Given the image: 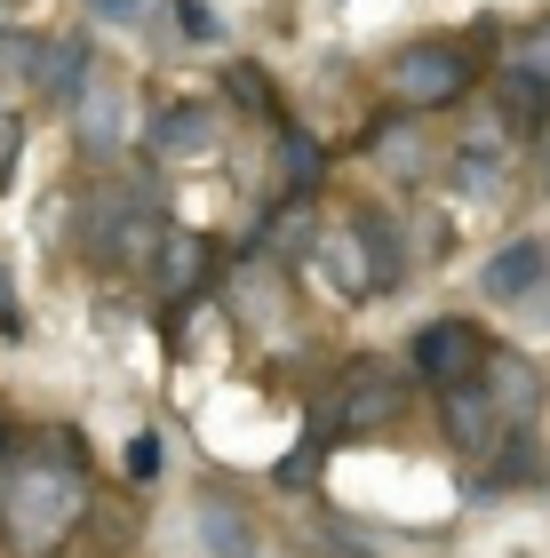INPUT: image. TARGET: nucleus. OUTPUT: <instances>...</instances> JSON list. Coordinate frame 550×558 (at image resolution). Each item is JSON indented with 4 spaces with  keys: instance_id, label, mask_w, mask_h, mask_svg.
I'll list each match as a JSON object with an SVG mask.
<instances>
[{
    "instance_id": "f257e3e1",
    "label": "nucleus",
    "mask_w": 550,
    "mask_h": 558,
    "mask_svg": "<svg viewBox=\"0 0 550 558\" xmlns=\"http://www.w3.org/2000/svg\"><path fill=\"white\" fill-rule=\"evenodd\" d=\"M479 88V57H470L463 40H407V48H391L383 57V96L399 112H447V105H463V96Z\"/></svg>"
},
{
    "instance_id": "f03ea898",
    "label": "nucleus",
    "mask_w": 550,
    "mask_h": 558,
    "mask_svg": "<svg viewBox=\"0 0 550 558\" xmlns=\"http://www.w3.org/2000/svg\"><path fill=\"white\" fill-rule=\"evenodd\" d=\"M399 415H407V375H391L383 360H352L319 391L311 430L319 439H359V430H391Z\"/></svg>"
},
{
    "instance_id": "7ed1b4c3",
    "label": "nucleus",
    "mask_w": 550,
    "mask_h": 558,
    "mask_svg": "<svg viewBox=\"0 0 550 558\" xmlns=\"http://www.w3.org/2000/svg\"><path fill=\"white\" fill-rule=\"evenodd\" d=\"M72 519H81V478L72 471H16L0 487V535H16V543H48Z\"/></svg>"
},
{
    "instance_id": "20e7f679",
    "label": "nucleus",
    "mask_w": 550,
    "mask_h": 558,
    "mask_svg": "<svg viewBox=\"0 0 550 558\" xmlns=\"http://www.w3.org/2000/svg\"><path fill=\"white\" fill-rule=\"evenodd\" d=\"M487 360V327L479 319H431L415 336V384H431V391H455L470 384Z\"/></svg>"
},
{
    "instance_id": "39448f33",
    "label": "nucleus",
    "mask_w": 550,
    "mask_h": 558,
    "mask_svg": "<svg viewBox=\"0 0 550 558\" xmlns=\"http://www.w3.org/2000/svg\"><path fill=\"white\" fill-rule=\"evenodd\" d=\"M367 160L391 175V184H423V175H431V129H423V112H375L367 120Z\"/></svg>"
},
{
    "instance_id": "423d86ee",
    "label": "nucleus",
    "mask_w": 550,
    "mask_h": 558,
    "mask_svg": "<svg viewBox=\"0 0 550 558\" xmlns=\"http://www.w3.org/2000/svg\"><path fill=\"white\" fill-rule=\"evenodd\" d=\"M479 391H487V408L503 415V423H535V408H542V375H535L527 351H494V343H487Z\"/></svg>"
},
{
    "instance_id": "0eeeda50",
    "label": "nucleus",
    "mask_w": 550,
    "mask_h": 558,
    "mask_svg": "<svg viewBox=\"0 0 550 558\" xmlns=\"http://www.w3.org/2000/svg\"><path fill=\"white\" fill-rule=\"evenodd\" d=\"M439 423H447V447H463V454H487V447L511 430L503 415L487 408L479 375H470V384H455V391H439Z\"/></svg>"
},
{
    "instance_id": "6e6552de",
    "label": "nucleus",
    "mask_w": 550,
    "mask_h": 558,
    "mask_svg": "<svg viewBox=\"0 0 550 558\" xmlns=\"http://www.w3.org/2000/svg\"><path fill=\"white\" fill-rule=\"evenodd\" d=\"M216 136H223L216 105H168L152 120V160H199V151H216Z\"/></svg>"
},
{
    "instance_id": "1a4fd4ad",
    "label": "nucleus",
    "mask_w": 550,
    "mask_h": 558,
    "mask_svg": "<svg viewBox=\"0 0 550 558\" xmlns=\"http://www.w3.org/2000/svg\"><path fill=\"white\" fill-rule=\"evenodd\" d=\"M96 72V40H81V33H57L33 57V88L48 96V105H72V96H81V81Z\"/></svg>"
},
{
    "instance_id": "9d476101",
    "label": "nucleus",
    "mask_w": 550,
    "mask_h": 558,
    "mask_svg": "<svg viewBox=\"0 0 550 558\" xmlns=\"http://www.w3.org/2000/svg\"><path fill=\"white\" fill-rule=\"evenodd\" d=\"M152 247H160V295H176V303H192V295H208L216 247L199 240V232H160Z\"/></svg>"
},
{
    "instance_id": "9b49d317",
    "label": "nucleus",
    "mask_w": 550,
    "mask_h": 558,
    "mask_svg": "<svg viewBox=\"0 0 550 558\" xmlns=\"http://www.w3.org/2000/svg\"><path fill=\"white\" fill-rule=\"evenodd\" d=\"M542 279H550V247H542V240H511L503 256L487 264V295H494V303H527Z\"/></svg>"
},
{
    "instance_id": "f8f14e48",
    "label": "nucleus",
    "mask_w": 550,
    "mask_h": 558,
    "mask_svg": "<svg viewBox=\"0 0 550 558\" xmlns=\"http://www.w3.org/2000/svg\"><path fill=\"white\" fill-rule=\"evenodd\" d=\"M72 112H81V144H88V151H112V144H120V129H129V96H120V81L105 88L96 72L81 81V96H72Z\"/></svg>"
},
{
    "instance_id": "ddd939ff",
    "label": "nucleus",
    "mask_w": 550,
    "mask_h": 558,
    "mask_svg": "<svg viewBox=\"0 0 550 558\" xmlns=\"http://www.w3.org/2000/svg\"><path fill=\"white\" fill-rule=\"evenodd\" d=\"M352 240H359V271H367V288H391V279H399V223H391V216H375V208H359V216H352Z\"/></svg>"
},
{
    "instance_id": "4468645a",
    "label": "nucleus",
    "mask_w": 550,
    "mask_h": 558,
    "mask_svg": "<svg viewBox=\"0 0 550 558\" xmlns=\"http://www.w3.org/2000/svg\"><path fill=\"white\" fill-rule=\"evenodd\" d=\"M280 160H288V199H311L319 184H328V144H319V136L280 129Z\"/></svg>"
},
{
    "instance_id": "2eb2a0df",
    "label": "nucleus",
    "mask_w": 550,
    "mask_h": 558,
    "mask_svg": "<svg viewBox=\"0 0 550 558\" xmlns=\"http://www.w3.org/2000/svg\"><path fill=\"white\" fill-rule=\"evenodd\" d=\"M494 96L511 105V120H550V88L535 81L527 64H503V72H494Z\"/></svg>"
},
{
    "instance_id": "dca6fc26",
    "label": "nucleus",
    "mask_w": 550,
    "mask_h": 558,
    "mask_svg": "<svg viewBox=\"0 0 550 558\" xmlns=\"http://www.w3.org/2000/svg\"><path fill=\"white\" fill-rule=\"evenodd\" d=\"M199 526H208V543H216L223 558H240V550H247V526L232 519V502H199Z\"/></svg>"
},
{
    "instance_id": "f3484780",
    "label": "nucleus",
    "mask_w": 550,
    "mask_h": 558,
    "mask_svg": "<svg viewBox=\"0 0 550 558\" xmlns=\"http://www.w3.org/2000/svg\"><path fill=\"white\" fill-rule=\"evenodd\" d=\"M232 96H247V112L280 120V88L264 81V64H232Z\"/></svg>"
},
{
    "instance_id": "a211bd4d",
    "label": "nucleus",
    "mask_w": 550,
    "mask_h": 558,
    "mask_svg": "<svg viewBox=\"0 0 550 558\" xmlns=\"http://www.w3.org/2000/svg\"><path fill=\"white\" fill-rule=\"evenodd\" d=\"M511 64H527V72H535V81L550 88V24H542V33H527V40H518V48H511Z\"/></svg>"
},
{
    "instance_id": "6ab92c4d",
    "label": "nucleus",
    "mask_w": 550,
    "mask_h": 558,
    "mask_svg": "<svg viewBox=\"0 0 550 558\" xmlns=\"http://www.w3.org/2000/svg\"><path fill=\"white\" fill-rule=\"evenodd\" d=\"M176 16H184V33H192V40H223V24H216L208 0H176Z\"/></svg>"
},
{
    "instance_id": "aec40b11",
    "label": "nucleus",
    "mask_w": 550,
    "mask_h": 558,
    "mask_svg": "<svg viewBox=\"0 0 550 558\" xmlns=\"http://www.w3.org/2000/svg\"><path fill=\"white\" fill-rule=\"evenodd\" d=\"M96 16H112V24H136V16H152V0H88Z\"/></svg>"
},
{
    "instance_id": "412c9836",
    "label": "nucleus",
    "mask_w": 550,
    "mask_h": 558,
    "mask_svg": "<svg viewBox=\"0 0 550 558\" xmlns=\"http://www.w3.org/2000/svg\"><path fill=\"white\" fill-rule=\"evenodd\" d=\"M129 471L152 478V471H160V439H136V447H129Z\"/></svg>"
},
{
    "instance_id": "4be33fe9",
    "label": "nucleus",
    "mask_w": 550,
    "mask_h": 558,
    "mask_svg": "<svg viewBox=\"0 0 550 558\" xmlns=\"http://www.w3.org/2000/svg\"><path fill=\"white\" fill-rule=\"evenodd\" d=\"M542 192H550V160H542Z\"/></svg>"
}]
</instances>
